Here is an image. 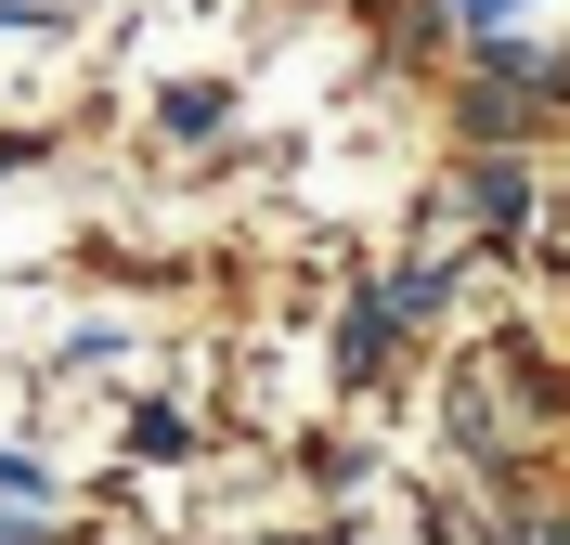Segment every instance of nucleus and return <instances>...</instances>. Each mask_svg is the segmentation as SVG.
<instances>
[{
  "mask_svg": "<svg viewBox=\"0 0 570 545\" xmlns=\"http://www.w3.org/2000/svg\"><path fill=\"white\" fill-rule=\"evenodd\" d=\"M0 545H39V507H0Z\"/></svg>",
  "mask_w": 570,
  "mask_h": 545,
  "instance_id": "nucleus-4",
  "label": "nucleus"
},
{
  "mask_svg": "<svg viewBox=\"0 0 570 545\" xmlns=\"http://www.w3.org/2000/svg\"><path fill=\"white\" fill-rule=\"evenodd\" d=\"M337 363H351V377H376V363H390V299H363V312H351V338H337Z\"/></svg>",
  "mask_w": 570,
  "mask_h": 545,
  "instance_id": "nucleus-2",
  "label": "nucleus"
},
{
  "mask_svg": "<svg viewBox=\"0 0 570 545\" xmlns=\"http://www.w3.org/2000/svg\"><path fill=\"white\" fill-rule=\"evenodd\" d=\"M466 208L493 221V234H519V221H532V182H519V156H480V169H466Z\"/></svg>",
  "mask_w": 570,
  "mask_h": 545,
  "instance_id": "nucleus-1",
  "label": "nucleus"
},
{
  "mask_svg": "<svg viewBox=\"0 0 570 545\" xmlns=\"http://www.w3.org/2000/svg\"><path fill=\"white\" fill-rule=\"evenodd\" d=\"M505 13H519V0H454V27H466V39H505Z\"/></svg>",
  "mask_w": 570,
  "mask_h": 545,
  "instance_id": "nucleus-3",
  "label": "nucleus"
},
{
  "mask_svg": "<svg viewBox=\"0 0 570 545\" xmlns=\"http://www.w3.org/2000/svg\"><path fill=\"white\" fill-rule=\"evenodd\" d=\"M519 545H570V519H532V533H519Z\"/></svg>",
  "mask_w": 570,
  "mask_h": 545,
  "instance_id": "nucleus-5",
  "label": "nucleus"
}]
</instances>
